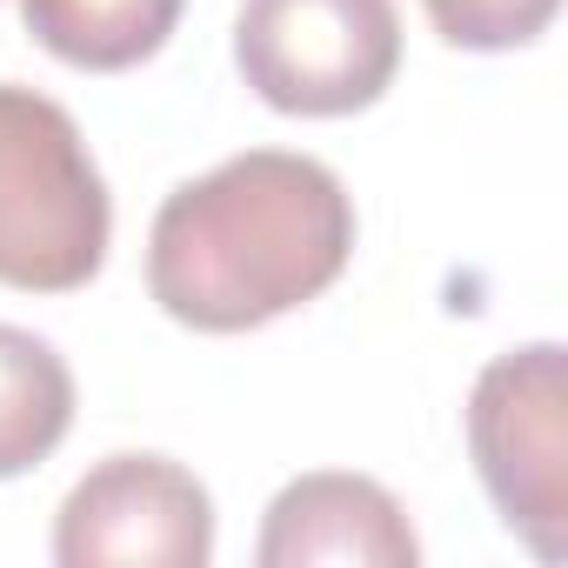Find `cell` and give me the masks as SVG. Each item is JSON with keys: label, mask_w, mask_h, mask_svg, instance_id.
I'll return each instance as SVG.
<instances>
[{"label": "cell", "mask_w": 568, "mask_h": 568, "mask_svg": "<svg viewBox=\"0 0 568 568\" xmlns=\"http://www.w3.org/2000/svg\"><path fill=\"white\" fill-rule=\"evenodd\" d=\"M561 0H422L428 28L448 41V48H468V54H508V48H528L535 34H548Z\"/></svg>", "instance_id": "obj_9"}, {"label": "cell", "mask_w": 568, "mask_h": 568, "mask_svg": "<svg viewBox=\"0 0 568 568\" xmlns=\"http://www.w3.org/2000/svg\"><path fill=\"white\" fill-rule=\"evenodd\" d=\"M74 428V375L68 362L28 335L0 322V481L41 468Z\"/></svg>", "instance_id": "obj_8"}, {"label": "cell", "mask_w": 568, "mask_h": 568, "mask_svg": "<svg viewBox=\"0 0 568 568\" xmlns=\"http://www.w3.org/2000/svg\"><path fill=\"white\" fill-rule=\"evenodd\" d=\"M355 254V201L335 168L254 148L174 187L148 227V288L201 335H247L328 295Z\"/></svg>", "instance_id": "obj_1"}, {"label": "cell", "mask_w": 568, "mask_h": 568, "mask_svg": "<svg viewBox=\"0 0 568 568\" xmlns=\"http://www.w3.org/2000/svg\"><path fill=\"white\" fill-rule=\"evenodd\" d=\"M214 501L168 455H108L54 521L61 568H207Z\"/></svg>", "instance_id": "obj_5"}, {"label": "cell", "mask_w": 568, "mask_h": 568, "mask_svg": "<svg viewBox=\"0 0 568 568\" xmlns=\"http://www.w3.org/2000/svg\"><path fill=\"white\" fill-rule=\"evenodd\" d=\"M108 181L74 114L21 81H0V288H88L108 261Z\"/></svg>", "instance_id": "obj_2"}, {"label": "cell", "mask_w": 568, "mask_h": 568, "mask_svg": "<svg viewBox=\"0 0 568 568\" xmlns=\"http://www.w3.org/2000/svg\"><path fill=\"white\" fill-rule=\"evenodd\" d=\"M468 455L495 515L541 555L568 548V362L555 342L495 355L468 395Z\"/></svg>", "instance_id": "obj_4"}, {"label": "cell", "mask_w": 568, "mask_h": 568, "mask_svg": "<svg viewBox=\"0 0 568 568\" xmlns=\"http://www.w3.org/2000/svg\"><path fill=\"white\" fill-rule=\"evenodd\" d=\"M181 8L187 0H21V21L54 61L81 74H128L168 48Z\"/></svg>", "instance_id": "obj_7"}, {"label": "cell", "mask_w": 568, "mask_h": 568, "mask_svg": "<svg viewBox=\"0 0 568 568\" xmlns=\"http://www.w3.org/2000/svg\"><path fill=\"white\" fill-rule=\"evenodd\" d=\"M261 568H415L422 541L402 501L368 475H302L267 501L261 521Z\"/></svg>", "instance_id": "obj_6"}, {"label": "cell", "mask_w": 568, "mask_h": 568, "mask_svg": "<svg viewBox=\"0 0 568 568\" xmlns=\"http://www.w3.org/2000/svg\"><path fill=\"white\" fill-rule=\"evenodd\" d=\"M234 68L274 114L342 121L395 88L402 14L395 0H241Z\"/></svg>", "instance_id": "obj_3"}]
</instances>
